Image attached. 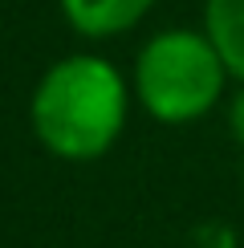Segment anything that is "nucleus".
<instances>
[{
	"instance_id": "1",
	"label": "nucleus",
	"mask_w": 244,
	"mask_h": 248,
	"mask_svg": "<svg viewBox=\"0 0 244 248\" xmlns=\"http://www.w3.org/2000/svg\"><path fill=\"white\" fill-rule=\"evenodd\" d=\"M130 98L135 90L110 57L69 53L37 78L29 98V126L53 159L94 163L122 139Z\"/></svg>"
},
{
	"instance_id": "2",
	"label": "nucleus",
	"mask_w": 244,
	"mask_h": 248,
	"mask_svg": "<svg viewBox=\"0 0 244 248\" xmlns=\"http://www.w3.org/2000/svg\"><path fill=\"white\" fill-rule=\"evenodd\" d=\"M228 78L220 49L203 29H163L142 41L130 90L155 122L187 126L220 106Z\"/></svg>"
},
{
	"instance_id": "3",
	"label": "nucleus",
	"mask_w": 244,
	"mask_h": 248,
	"mask_svg": "<svg viewBox=\"0 0 244 248\" xmlns=\"http://www.w3.org/2000/svg\"><path fill=\"white\" fill-rule=\"evenodd\" d=\"M155 4L159 0H57L65 25L77 37H90V41L130 33Z\"/></svg>"
},
{
	"instance_id": "4",
	"label": "nucleus",
	"mask_w": 244,
	"mask_h": 248,
	"mask_svg": "<svg viewBox=\"0 0 244 248\" xmlns=\"http://www.w3.org/2000/svg\"><path fill=\"white\" fill-rule=\"evenodd\" d=\"M203 33L220 49L228 74L244 81V0H203Z\"/></svg>"
},
{
	"instance_id": "5",
	"label": "nucleus",
	"mask_w": 244,
	"mask_h": 248,
	"mask_svg": "<svg viewBox=\"0 0 244 248\" xmlns=\"http://www.w3.org/2000/svg\"><path fill=\"white\" fill-rule=\"evenodd\" d=\"M228 130H232V139L244 147V81H240V90L228 98Z\"/></svg>"
}]
</instances>
